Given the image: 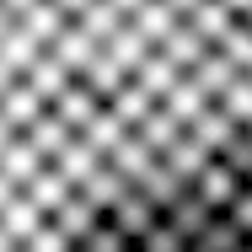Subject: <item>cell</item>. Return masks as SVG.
<instances>
[{"label": "cell", "mask_w": 252, "mask_h": 252, "mask_svg": "<svg viewBox=\"0 0 252 252\" xmlns=\"http://www.w3.org/2000/svg\"><path fill=\"white\" fill-rule=\"evenodd\" d=\"M252 145V0H0V252H134Z\"/></svg>", "instance_id": "6da1fadb"}]
</instances>
